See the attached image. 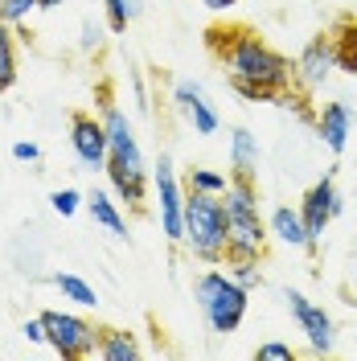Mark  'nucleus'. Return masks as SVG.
Returning <instances> with one entry per match:
<instances>
[{"label": "nucleus", "instance_id": "a878e982", "mask_svg": "<svg viewBox=\"0 0 357 361\" xmlns=\"http://www.w3.org/2000/svg\"><path fill=\"white\" fill-rule=\"evenodd\" d=\"M255 357L259 361H291L296 353H291V345H284V341H263Z\"/></svg>", "mask_w": 357, "mask_h": 361}, {"label": "nucleus", "instance_id": "4be33fe9", "mask_svg": "<svg viewBox=\"0 0 357 361\" xmlns=\"http://www.w3.org/2000/svg\"><path fill=\"white\" fill-rule=\"evenodd\" d=\"M230 279L238 283V288H246V292H255L259 283H263V271H259V259H230Z\"/></svg>", "mask_w": 357, "mask_h": 361}, {"label": "nucleus", "instance_id": "9b49d317", "mask_svg": "<svg viewBox=\"0 0 357 361\" xmlns=\"http://www.w3.org/2000/svg\"><path fill=\"white\" fill-rule=\"evenodd\" d=\"M173 107H177V115L193 128V135H214L218 128H222V119H218V111H214L210 94H205L198 82H189V78L173 82Z\"/></svg>", "mask_w": 357, "mask_h": 361}, {"label": "nucleus", "instance_id": "39448f33", "mask_svg": "<svg viewBox=\"0 0 357 361\" xmlns=\"http://www.w3.org/2000/svg\"><path fill=\"white\" fill-rule=\"evenodd\" d=\"M246 288H238L234 279H230V271H218V267H205L193 279V300H198V312L205 320V329L210 333H218V337H230V333H238V324H243L246 316Z\"/></svg>", "mask_w": 357, "mask_h": 361}, {"label": "nucleus", "instance_id": "c85d7f7f", "mask_svg": "<svg viewBox=\"0 0 357 361\" xmlns=\"http://www.w3.org/2000/svg\"><path fill=\"white\" fill-rule=\"evenodd\" d=\"M78 45H83V49H99V45H103V29H99V25L95 21H83V37H78Z\"/></svg>", "mask_w": 357, "mask_h": 361}, {"label": "nucleus", "instance_id": "20e7f679", "mask_svg": "<svg viewBox=\"0 0 357 361\" xmlns=\"http://www.w3.org/2000/svg\"><path fill=\"white\" fill-rule=\"evenodd\" d=\"M181 247L189 250L198 263H205V267L226 263V209H222V197L185 189V230H181Z\"/></svg>", "mask_w": 357, "mask_h": 361}, {"label": "nucleus", "instance_id": "393cba45", "mask_svg": "<svg viewBox=\"0 0 357 361\" xmlns=\"http://www.w3.org/2000/svg\"><path fill=\"white\" fill-rule=\"evenodd\" d=\"M103 13H107V29H111V33H123L128 21H135L132 0H103Z\"/></svg>", "mask_w": 357, "mask_h": 361}, {"label": "nucleus", "instance_id": "1a4fd4ad", "mask_svg": "<svg viewBox=\"0 0 357 361\" xmlns=\"http://www.w3.org/2000/svg\"><path fill=\"white\" fill-rule=\"evenodd\" d=\"M70 148L90 173H103L107 169V128H103V119H95L90 111L70 115Z\"/></svg>", "mask_w": 357, "mask_h": 361}, {"label": "nucleus", "instance_id": "f3484780", "mask_svg": "<svg viewBox=\"0 0 357 361\" xmlns=\"http://www.w3.org/2000/svg\"><path fill=\"white\" fill-rule=\"evenodd\" d=\"M87 214L95 218V226H99V230H107L111 238H128V222H123L119 202H115L111 193H103V189H90V193H87Z\"/></svg>", "mask_w": 357, "mask_h": 361}, {"label": "nucleus", "instance_id": "a211bd4d", "mask_svg": "<svg viewBox=\"0 0 357 361\" xmlns=\"http://www.w3.org/2000/svg\"><path fill=\"white\" fill-rule=\"evenodd\" d=\"M95 357H103V361H135L140 357V341H135V333H128V329H103V333H99V349H95Z\"/></svg>", "mask_w": 357, "mask_h": 361}, {"label": "nucleus", "instance_id": "6ab92c4d", "mask_svg": "<svg viewBox=\"0 0 357 361\" xmlns=\"http://www.w3.org/2000/svg\"><path fill=\"white\" fill-rule=\"evenodd\" d=\"M54 288H58L62 300H70L74 308H99V292L90 288L83 275H74V271H58V275H54Z\"/></svg>", "mask_w": 357, "mask_h": 361}, {"label": "nucleus", "instance_id": "2f4dec72", "mask_svg": "<svg viewBox=\"0 0 357 361\" xmlns=\"http://www.w3.org/2000/svg\"><path fill=\"white\" fill-rule=\"evenodd\" d=\"M42 8H58V4H66V0H37Z\"/></svg>", "mask_w": 357, "mask_h": 361}, {"label": "nucleus", "instance_id": "2eb2a0df", "mask_svg": "<svg viewBox=\"0 0 357 361\" xmlns=\"http://www.w3.org/2000/svg\"><path fill=\"white\" fill-rule=\"evenodd\" d=\"M325 33H329V42H333L337 70L357 74V17H353V13H345V17H337Z\"/></svg>", "mask_w": 357, "mask_h": 361}, {"label": "nucleus", "instance_id": "aec40b11", "mask_svg": "<svg viewBox=\"0 0 357 361\" xmlns=\"http://www.w3.org/2000/svg\"><path fill=\"white\" fill-rule=\"evenodd\" d=\"M230 177L218 173V169H205V164H193L189 169V177H185V189H193V193H214V197H222Z\"/></svg>", "mask_w": 357, "mask_h": 361}, {"label": "nucleus", "instance_id": "f8f14e48", "mask_svg": "<svg viewBox=\"0 0 357 361\" xmlns=\"http://www.w3.org/2000/svg\"><path fill=\"white\" fill-rule=\"evenodd\" d=\"M337 70V54H333V42H329V33H316L313 42L300 49V58H296V82L304 90H316L329 82V74Z\"/></svg>", "mask_w": 357, "mask_h": 361}, {"label": "nucleus", "instance_id": "f03ea898", "mask_svg": "<svg viewBox=\"0 0 357 361\" xmlns=\"http://www.w3.org/2000/svg\"><path fill=\"white\" fill-rule=\"evenodd\" d=\"M99 107H103L99 119H103V128H107V169H103V173H107V185H111V193L128 205V209H140L144 197H148V160L140 152L135 128L107 94H103Z\"/></svg>", "mask_w": 357, "mask_h": 361}, {"label": "nucleus", "instance_id": "7c9ffc66", "mask_svg": "<svg viewBox=\"0 0 357 361\" xmlns=\"http://www.w3.org/2000/svg\"><path fill=\"white\" fill-rule=\"evenodd\" d=\"M201 4H205L210 13H230V8H234L238 0H201Z\"/></svg>", "mask_w": 357, "mask_h": 361}, {"label": "nucleus", "instance_id": "5701e85b", "mask_svg": "<svg viewBox=\"0 0 357 361\" xmlns=\"http://www.w3.org/2000/svg\"><path fill=\"white\" fill-rule=\"evenodd\" d=\"M37 8H42L37 0H0V21L8 25V29H21Z\"/></svg>", "mask_w": 357, "mask_h": 361}, {"label": "nucleus", "instance_id": "ddd939ff", "mask_svg": "<svg viewBox=\"0 0 357 361\" xmlns=\"http://www.w3.org/2000/svg\"><path fill=\"white\" fill-rule=\"evenodd\" d=\"M316 135H320V144L341 157L345 148H349V135H353V111H349V103H325V107H316Z\"/></svg>", "mask_w": 357, "mask_h": 361}, {"label": "nucleus", "instance_id": "bb28decb", "mask_svg": "<svg viewBox=\"0 0 357 361\" xmlns=\"http://www.w3.org/2000/svg\"><path fill=\"white\" fill-rule=\"evenodd\" d=\"M21 333H25V341L45 345V341H49V333H45V316H29V320L21 324Z\"/></svg>", "mask_w": 357, "mask_h": 361}, {"label": "nucleus", "instance_id": "0eeeda50", "mask_svg": "<svg viewBox=\"0 0 357 361\" xmlns=\"http://www.w3.org/2000/svg\"><path fill=\"white\" fill-rule=\"evenodd\" d=\"M152 189H157L160 234L181 247V230H185V189H181L177 169H173V157H169V152H160L157 164H152Z\"/></svg>", "mask_w": 357, "mask_h": 361}, {"label": "nucleus", "instance_id": "b1692460", "mask_svg": "<svg viewBox=\"0 0 357 361\" xmlns=\"http://www.w3.org/2000/svg\"><path fill=\"white\" fill-rule=\"evenodd\" d=\"M49 205H54V214L74 218V214L87 205V193H78V189H54V193H49Z\"/></svg>", "mask_w": 357, "mask_h": 361}, {"label": "nucleus", "instance_id": "7ed1b4c3", "mask_svg": "<svg viewBox=\"0 0 357 361\" xmlns=\"http://www.w3.org/2000/svg\"><path fill=\"white\" fill-rule=\"evenodd\" d=\"M226 209V263L230 259H263L267 255V222L259 214V189L246 177H230L222 193Z\"/></svg>", "mask_w": 357, "mask_h": 361}, {"label": "nucleus", "instance_id": "412c9836", "mask_svg": "<svg viewBox=\"0 0 357 361\" xmlns=\"http://www.w3.org/2000/svg\"><path fill=\"white\" fill-rule=\"evenodd\" d=\"M17 82V42H13V29L0 21V90H8Z\"/></svg>", "mask_w": 357, "mask_h": 361}, {"label": "nucleus", "instance_id": "6e6552de", "mask_svg": "<svg viewBox=\"0 0 357 361\" xmlns=\"http://www.w3.org/2000/svg\"><path fill=\"white\" fill-rule=\"evenodd\" d=\"M284 304H288L291 320L300 324V333L308 337V349H313V353H329V349L337 345L333 316L325 312L320 304H313L304 292H296V288H288V292H284Z\"/></svg>", "mask_w": 357, "mask_h": 361}, {"label": "nucleus", "instance_id": "9d476101", "mask_svg": "<svg viewBox=\"0 0 357 361\" xmlns=\"http://www.w3.org/2000/svg\"><path fill=\"white\" fill-rule=\"evenodd\" d=\"M341 209H345V197L337 193V180L325 173V177L316 180L304 197H300V218H304V226H308L313 243H320L325 226L333 222V218H341Z\"/></svg>", "mask_w": 357, "mask_h": 361}, {"label": "nucleus", "instance_id": "4468645a", "mask_svg": "<svg viewBox=\"0 0 357 361\" xmlns=\"http://www.w3.org/2000/svg\"><path fill=\"white\" fill-rule=\"evenodd\" d=\"M267 234L271 238H279L284 247H296V250H316L313 234H308V226L300 218V205L291 209V205H275L267 218Z\"/></svg>", "mask_w": 357, "mask_h": 361}, {"label": "nucleus", "instance_id": "c756f323", "mask_svg": "<svg viewBox=\"0 0 357 361\" xmlns=\"http://www.w3.org/2000/svg\"><path fill=\"white\" fill-rule=\"evenodd\" d=\"M132 94H135V111H148V107H152V103H148V90L140 82V74H132Z\"/></svg>", "mask_w": 357, "mask_h": 361}, {"label": "nucleus", "instance_id": "cd10ccee", "mask_svg": "<svg viewBox=\"0 0 357 361\" xmlns=\"http://www.w3.org/2000/svg\"><path fill=\"white\" fill-rule=\"evenodd\" d=\"M13 160H21V164H37V160H42V148H37L33 140H17V144H13Z\"/></svg>", "mask_w": 357, "mask_h": 361}, {"label": "nucleus", "instance_id": "423d86ee", "mask_svg": "<svg viewBox=\"0 0 357 361\" xmlns=\"http://www.w3.org/2000/svg\"><path fill=\"white\" fill-rule=\"evenodd\" d=\"M45 316V333H49V349L58 353V357L66 361H78V357H95V349H99V324H90L87 316L78 312H62V308H54V312H42Z\"/></svg>", "mask_w": 357, "mask_h": 361}, {"label": "nucleus", "instance_id": "f257e3e1", "mask_svg": "<svg viewBox=\"0 0 357 361\" xmlns=\"http://www.w3.org/2000/svg\"><path fill=\"white\" fill-rule=\"evenodd\" d=\"M205 45L214 54V62L226 70L230 87L238 90L243 99L255 103H275L279 94H288L296 82V66L279 49H271L255 29L243 25H214L205 33Z\"/></svg>", "mask_w": 357, "mask_h": 361}, {"label": "nucleus", "instance_id": "dca6fc26", "mask_svg": "<svg viewBox=\"0 0 357 361\" xmlns=\"http://www.w3.org/2000/svg\"><path fill=\"white\" fill-rule=\"evenodd\" d=\"M230 177H246L255 180V173H259V135L246 132V128H234L230 132Z\"/></svg>", "mask_w": 357, "mask_h": 361}]
</instances>
